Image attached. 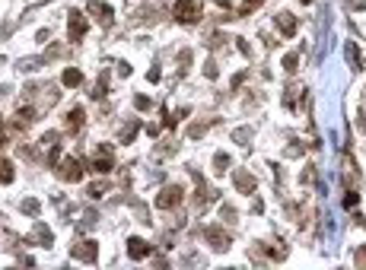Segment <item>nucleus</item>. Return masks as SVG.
Masks as SVG:
<instances>
[{"label": "nucleus", "mask_w": 366, "mask_h": 270, "mask_svg": "<svg viewBox=\"0 0 366 270\" xmlns=\"http://www.w3.org/2000/svg\"><path fill=\"white\" fill-rule=\"evenodd\" d=\"M172 16H175V22H182V26H197L201 16H204V4H201V0H175Z\"/></svg>", "instance_id": "obj_1"}, {"label": "nucleus", "mask_w": 366, "mask_h": 270, "mask_svg": "<svg viewBox=\"0 0 366 270\" xmlns=\"http://www.w3.org/2000/svg\"><path fill=\"white\" fill-rule=\"evenodd\" d=\"M70 257H74V261H83V264H96L99 261V245L92 242V239L77 242L74 248H70Z\"/></svg>", "instance_id": "obj_2"}, {"label": "nucleus", "mask_w": 366, "mask_h": 270, "mask_svg": "<svg viewBox=\"0 0 366 270\" xmlns=\"http://www.w3.org/2000/svg\"><path fill=\"white\" fill-rule=\"evenodd\" d=\"M182 201H185V191H182L179 184H166V187L156 194V207H159V210H172V207H179Z\"/></svg>", "instance_id": "obj_3"}, {"label": "nucleus", "mask_w": 366, "mask_h": 270, "mask_svg": "<svg viewBox=\"0 0 366 270\" xmlns=\"http://www.w3.org/2000/svg\"><path fill=\"white\" fill-rule=\"evenodd\" d=\"M54 172H57L61 181H80L83 178V162L80 159H64L61 166H54Z\"/></svg>", "instance_id": "obj_4"}, {"label": "nucleus", "mask_w": 366, "mask_h": 270, "mask_svg": "<svg viewBox=\"0 0 366 270\" xmlns=\"http://www.w3.org/2000/svg\"><path fill=\"white\" fill-rule=\"evenodd\" d=\"M204 239L210 242V248L220 251V254L229 248V232H226V229H220V226H204Z\"/></svg>", "instance_id": "obj_5"}, {"label": "nucleus", "mask_w": 366, "mask_h": 270, "mask_svg": "<svg viewBox=\"0 0 366 270\" xmlns=\"http://www.w3.org/2000/svg\"><path fill=\"white\" fill-rule=\"evenodd\" d=\"M86 13L96 16L102 26H112V22H115V10H112L109 4H102V0H89V4H86Z\"/></svg>", "instance_id": "obj_6"}, {"label": "nucleus", "mask_w": 366, "mask_h": 270, "mask_svg": "<svg viewBox=\"0 0 366 270\" xmlns=\"http://www.w3.org/2000/svg\"><path fill=\"white\" fill-rule=\"evenodd\" d=\"M67 26H70V42H83L86 35V16L80 10H70L67 13Z\"/></svg>", "instance_id": "obj_7"}, {"label": "nucleus", "mask_w": 366, "mask_h": 270, "mask_svg": "<svg viewBox=\"0 0 366 270\" xmlns=\"http://www.w3.org/2000/svg\"><path fill=\"white\" fill-rule=\"evenodd\" d=\"M112 166H115V152H112V146H109V143H102V146L96 149L92 169H96V172H102V175H109V172H112Z\"/></svg>", "instance_id": "obj_8"}, {"label": "nucleus", "mask_w": 366, "mask_h": 270, "mask_svg": "<svg viewBox=\"0 0 366 270\" xmlns=\"http://www.w3.org/2000/svg\"><path fill=\"white\" fill-rule=\"evenodd\" d=\"M236 191H239V194H255V187H258V181H255V175L252 172H245V169H239V172H236Z\"/></svg>", "instance_id": "obj_9"}, {"label": "nucleus", "mask_w": 366, "mask_h": 270, "mask_svg": "<svg viewBox=\"0 0 366 270\" xmlns=\"http://www.w3.org/2000/svg\"><path fill=\"white\" fill-rule=\"evenodd\" d=\"M274 22H277V29L287 35V38H290V35H296V26H300V22H296V16H293V13H287V10H280V13L274 16Z\"/></svg>", "instance_id": "obj_10"}, {"label": "nucleus", "mask_w": 366, "mask_h": 270, "mask_svg": "<svg viewBox=\"0 0 366 270\" xmlns=\"http://www.w3.org/2000/svg\"><path fill=\"white\" fill-rule=\"evenodd\" d=\"M29 242H39V245H45V248H51V242H54V239H51V229L45 226V222H35Z\"/></svg>", "instance_id": "obj_11"}, {"label": "nucleus", "mask_w": 366, "mask_h": 270, "mask_svg": "<svg viewBox=\"0 0 366 270\" xmlns=\"http://www.w3.org/2000/svg\"><path fill=\"white\" fill-rule=\"evenodd\" d=\"M127 254H131L134 261H140V257L150 254V245H147L144 239H127Z\"/></svg>", "instance_id": "obj_12"}, {"label": "nucleus", "mask_w": 366, "mask_h": 270, "mask_svg": "<svg viewBox=\"0 0 366 270\" xmlns=\"http://www.w3.org/2000/svg\"><path fill=\"white\" fill-rule=\"evenodd\" d=\"M61 83H64L67 89H77L80 83H83V70H77V67H67L64 73H61Z\"/></svg>", "instance_id": "obj_13"}, {"label": "nucleus", "mask_w": 366, "mask_h": 270, "mask_svg": "<svg viewBox=\"0 0 366 270\" xmlns=\"http://www.w3.org/2000/svg\"><path fill=\"white\" fill-rule=\"evenodd\" d=\"M83 121H86L83 108H70V114H67V131H70V134H80V127H83Z\"/></svg>", "instance_id": "obj_14"}, {"label": "nucleus", "mask_w": 366, "mask_h": 270, "mask_svg": "<svg viewBox=\"0 0 366 270\" xmlns=\"http://www.w3.org/2000/svg\"><path fill=\"white\" fill-rule=\"evenodd\" d=\"M137 134H140V121L134 118V121H127V124L121 127V134H118V143H131Z\"/></svg>", "instance_id": "obj_15"}, {"label": "nucleus", "mask_w": 366, "mask_h": 270, "mask_svg": "<svg viewBox=\"0 0 366 270\" xmlns=\"http://www.w3.org/2000/svg\"><path fill=\"white\" fill-rule=\"evenodd\" d=\"M19 210H22L26 216H39V213H42V204L35 201V197H26V201L19 204Z\"/></svg>", "instance_id": "obj_16"}, {"label": "nucleus", "mask_w": 366, "mask_h": 270, "mask_svg": "<svg viewBox=\"0 0 366 270\" xmlns=\"http://www.w3.org/2000/svg\"><path fill=\"white\" fill-rule=\"evenodd\" d=\"M16 178V172H13V162H7V159H0V181H13Z\"/></svg>", "instance_id": "obj_17"}, {"label": "nucleus", "mask_w": 366, "mask_h": 270, "mask_svg": "<svg viewBox=\"0 0 366 270\" xmlns=\"http://www.w3.org/2000/svg\"><path fill=\"white\" fill-rule=\"evenodd\" d=\"M105 191H109V181H92V184L86 187V194L96 197V201H99V197H105Z\"/></svg>", "instance_id": "obj_18"}, {"label": "nucleus", "mask_w": 366, "mask_h": 270, "mask_svg": "<svg viewBox=\"0 0 366 270\" xmlns=\"http://www.w3.org/2000/svg\"><path fill=\"white\" fill-rule=\"evenodd\" d=\"M229 169V156H226V152H217V156H214V172H226Z\"/></svg>", "instance_id": "obj_19"}, {"label": "nucleus", "mask_w": 366, "mask_h": 270, "mask_svg": "<svg viewBox=\"0 0 366 270\" xmlns=\"http://www.w3.org/2000/svg\"><path fill=\"white\" fill-rule=\"evenodd\" d=\"M261 4H264V0H245V4H242L239 10H236V13H239V16H249L252 10H258V7H261Z\"/></svg>", "instance_id": "obj_20"}, {"label": "nucleus", "mask_w": 366, "mask_h": 270, "mask_svg": "<svg viewBox=\"0 0 366 270\" xmlns=\"http://www.w3.org/2000/svg\"><path fill=\"white\" fill-rule=\"evenodd\" d=\"M220 219L236 222V207H232V204H223V207H220Z\"/></svg>", "instance_id": "obj_21"}, {"label": "nucleus", "mask_w": 366, "mask_h": 270, "mask_svg": "<svg viewBox=\"0 0 366 270\" xmlns=\"http://www.w3.org/2000/svg\"><path fill=\"white\" fill-rule=\"evenodd\" d=\"M296 64H300L296 54H287V57H283V70H287V73H296Z\"/></svg>", "instance_id": "obj_22"}, {"label": "nucleus", "mask_w": 366, "mask_h": 270, "mask_svg": "<svg viewBox=\"0 0 366 270\" xmlns=\"http://www.w3.org/2000/svg\"><path fill=\"white\" fill-rule=\"evenodd\" d=\"M134 108H137V111H150L153 102H150L147 96H134Z\"/></svg>", "instance_id": "obj_23"}, {"label": "nucleus", "mask_w": 366, "mask_h": 270, "mask_svg": "<svg viewBox=\"0 0 366 270\" xmlns=\"http://www.w3.org/2000/svg\"><path fill=\"white\" fill-rule=\"evenodd\" d=\"M105 83H109V73H102V76H99V83H96V92H92L96 99H102V96H105Z\"/></svg>", "instance_id": "obj_24"}, {"label": "nucleus", "mask_w": 366, "mask_h": 270, "mask_svg": "<svg viewBox=\"0 0 366 270\" xmlns=\"http://www.w3.org/2000/svg\"><path fill=\"white\" fill-rule=\"evenodd\" d=\"M217 73H220L217 64H214V61H207V64H204V76H207V80H217Z\"/></svg>", "instance_id": "obj_25"}, {"label": "nucleus", "mask_w": 366, "mask_h": 270, "mask_svg": "<svg viewBox=\"0 0 366 270\" xmlns=\"http://www.w3.org/2000/svg\"><path fill=\"white\" fill-rule=\"evenodd\" d=\"M357 201H360V197H357V191H347V197H344V207H357Z\"/></svg>", "instance_id": "obj_26"}, {"label": "nucleus", "mask_w": 366, "mask_h": 270, "mask_svg": "<svg viewBox=\"0 0 366 270\" xmlns=\"http://www.w3.org/2000/svg\"><path fill=\"white\" fill-rule=\"evenodd\" d=\"M353 261H357V267H366V248H360L357 254H353Z\"/></svg>", "instance_id": "obj_27"}, {"label": "nucleus", "mask_w": 366, "mask_h": 270, "mask_svg": "<svg viewBox=\"0 0 366 270\" xmlns=\"http://www.w3.org/2000/svg\"><path fill=\"white\" fill-rule=\"evenodd\" d=\"M249 137H252V131H249V127H242V131H236V140H239V143H245Z\"/></svg>", "instance_id": "obj_28"}, {"label": "nucleus", "mask_w": 366, "mask_h": 270, "mask_svg": "<svg viewBox=\"0 0 366 270\" xmlns=\"http://www.w3.org/2000/svg\"><path fill=\"white\" fill-rule=\"evenodd\" d=\"M350 10H366V0H347Z\"/></svg>", "instance_id": "obj_29"}, {"label": "nucleus", "mask_w": 366, "mask_h": 270, "mask_svg": "<svg viewBox=\"0 0 366 270\" xmlns=\"http://www.w3.org/2000/svg\"><path fill=\"white\" fill-rule=\"evenodd\" d=\"M236 45H239V51H242V54H252V48L245 45V38H236Z\"/></svg>", "instance_id": "obj_30"}, {"label": "nucleus", "mask_w": 366, "mask_h": 270, "mask_svg": "<svg viewBox=\"0 0 366 270\" xmlns=\"http://www.w3.org/2000/svg\"><path fill=\"white\" fill-rule=\"evenodd\" d=\"M4 143H7V124L0 121V146H4Z\"/></svg>", "instance_id": "obj_31"}, {"label": "nucleus", "mask_w": 366, "mask_h": 270, "mask_svg": "<svg viewBox=\"0 0 366 270\" xmlns=\"http://www.w3.org/2000/svg\"><path fill=\"white\" fill-rule=\"evenodd\" d=\"M217 4H223V7H226V4H229V0H217Z\"/></svg>", "instance_id": "obj_32"}, {"label": "nucleus", "mask_w": 366, "mask_h": 270, "mask_svg": "<svg viewBox=\"0 0 366 270\" xmlns=\"http://www.w3.org/2000/svg\"><path fill=\"white\" fill-rule=\"evenodd\" d=\"M303 4H312V0H303Z\"/></svg>", "instance_id": "obj_33"}, {"label": "nucleus", "mask_w": 366, "mask_h": 270, "mask_svg": "<svg viewBox=\"0 0 366 270\" xmlns=\"http://www.w3.org/2000/svg\"><path fill=\"white\" fill-rule=\"evenodd\" d=\"M0 219H4V216H0Z\"/></svg>", "instance_id": "obj_34"}]
</instances>
